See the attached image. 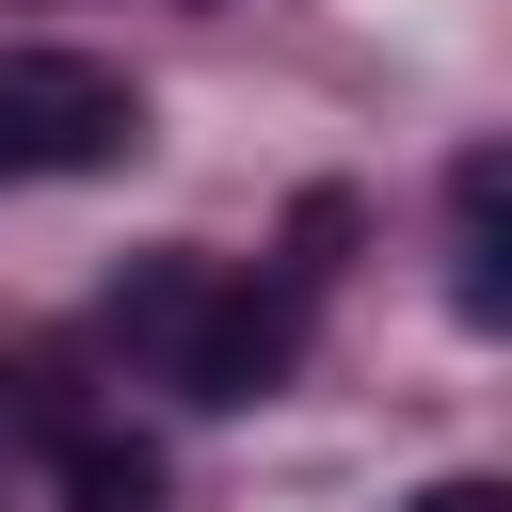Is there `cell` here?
Listing matches in <instances>:
<instances>
[{
    "instance_id": "obj_1",
    "label": "cell",
    "mask_w": 512,
    "mask_h": 512,
    "mask_svg": "<svg viewBox=\"0 0 512 512\" xmlns=\"http://www.w3.org/2000/svg\"><path fill=\"white\" fill-rule=\"evenodd\" d=\"M144 144V80L96 48H0V176H96Z\"/></svg>"
},
{
    "instance_id": "obj_3",
    "label": "cell",
    "mask_w": 512,
    "mask_h": 512,
    "mask_svg": "<svg viewBox=\"0 0 512 512\" xmlns=\"http://www.w3.org/2000/svg\"><path fill=\"white\" fill-rule=\"evenodd\" d=\"M160 448L144 432H64V512H160Z\"/></svg>"
},
{
    "instance_id": "obj_4",
    "label": "cell",
    "mask_w": 512,
    "mask_h": 512,
    "mask_svg": "<svg viewBox=\"0 0 512 512\" xmlns=\"http://www.w3.org/2000/svg\"><path fill=\"white\" fill-rule=\"evenodd\" d=\"M112 336H160V352H176V336H192V272H128V288H112Z\"/></svg>"
},
{
    "instance_id": "obj_5",
    "label": "cell",
    "mask_w": 512,
    "mask_h": 512,
    "mask_svg": "<svg viewBox=\"0 0 512 512\" xmlns=\"http://www.w3.org/2000/svg\"><path fill=\"white\" fill-rule=\"evenodd\" d=\"M400 512H512L496 480H432V496H400Z\"/></svg>"
},
{
    "instance_id": "obj_2",
    "label": "cell",
    "mask_w": 512,
    "mask_h": 512,
    "mask_svg": "<svg viewBox=\"0 0 512 512\" xmlns=\"http://www.w3.org/2000/svg\"><path fill=\"white\" fill-rule=\"evenodd\" d=\"M304 368V288L272 272V288H224V304H192V336H176V384L208 400V416H240V400H272Z\"/></svg>"
}]
</instances>
